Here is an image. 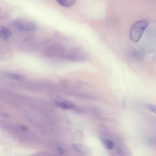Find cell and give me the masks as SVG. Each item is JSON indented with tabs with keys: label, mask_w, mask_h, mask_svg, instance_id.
Returning <instances> with one entry per match:
<instances>
[{
	"label": "cell",
	"mask_w": 156,
	"mask_h": 156,
	"mask_svg": "<svg viewBox=\"0 0 156 156\" xmlns=\"http://www.w3.org/2000/svg\"><path fill=\"white\" fill-rule=\"evenodd\" d=\"M72 146L73 148L78 153L82 154L86 153V148L83 145L79 144L73 143Z\"/></svg>",
	"instance_id": "8"
},
{
	"label": "cell",
	"mask_w": 156,
	"mask_h": 156,
	"mask_svg": "<svg viewBox=\"0 0 156 156\" xmlns=\"http://www.w3.org/2000/svg\"><path fill=\"white\" fill-rule=\"evenodd\" d=\"M105 146L107 148L109 149H113L114 147V144L111 140L104 138H101Z\"/></svg>",
	"instance_id": "10"
},
{
	"label": "cell",
	"mask_w": 156,
	"mask_h": 156,
	"mask_svg": "<svg viewBox=\"0 0 156 156\" xmlns=\"http://www.w3.org/2000/svg\"><path fill=\"white\" fill-rule=\"evenodd\" d=\"M60 5L66 8L72 6L76 2V0H56Z\"/></svg>",
	"instance_id": "7"
},
{
	"label": "cell",
	"mask_w": 156,
	"mask_h": 156,
	"mask_svg": "<svg viewBox=\"0 0 156 156\" xmlns=\"http://www.w3.org/2000/svg\"><path fill=\"white\" fill-rule=\"evenodd\" d=\"M53 103L58 107L64 109H72L75 107L73 103L68 101L62 102L53 101Z\"/></svg>",
	"instance_id": "5"
},
{
	"label": "cell",
	"mask_w": 156,
	"mask_h": 156,
	"mask_svg": "<svg viewBox=\"0 0 156 156\" xmlns=\"http://www.w3.org/2000/svg\"><path fill=\"white\" fill-rule=\"evenodd\" d=\"M11 36V33L9 29L3 26L0 25V36L6 39L10 38Z\"/></svg>",
	"instance_id": "6"
},
{
	"label": "cell",
	"mask_w": 156,
	"mask_h": 156,
	"mask_svg": "<svg viewBox=\"0 0 156 156\" xmlns=\"http://www.w3.org/2000/svg\"><path fill=\"white\" fill-rule=\"evenodd\" d=\"M149 108L151 111L152 112L155 113L156 108L155 106L152 105H149Z\"/></svg>",
	"instance_id": "11"
},
{
	"label": "cell",
	"mask_w": 156,
	"mask_h": 156,
	"mask_svg": "<svg viewBox=\"0 0 156 156\" xmlns=\"http://www.w3.org/2000/svg\"><path fill=\"white\" fill-rule=\"evenodd\" d=\"M149 25L148 22L142 20L136 22L131 28L130 32V40L133 43L138 42Z\"/></svg>",
	"instance_id": "1"
},
{
	"label": "cell",
	"mask_w": 156,
	"mask_h": 156,
	"mask_svg": "<svg viewBox=\"0 0 156 156\" xmlns=\"http://www.w3.org/2000/svg\"><path fill=\"white\" fill-rule=\"evenodd\" d=\"M36 28L35 24L33 22H27L21 24L18 26V29L22 31H32Z\"/></svg>",
	"instance_id": "4"
},
{
	"label": "cell",
	"mask_w": 156,
	"mask_h": 156,
	"mask_svg": "<svg viewBox=\"0 0 156 156\" xmlns=\"http://www.w3.org/2000/svg\"><path fill=\"white\" fill-rule=\"evenodd\" d=\"M21 127L22 128V129L24 130H27L26 128L24 126H22Z\"/></svg>",
	"instance_id": "13"
},
{
	"label": "cell",
	"mask_w": 156,
	"mask_h": 156,
	"mask_svg": "<svg viewBox=\"0 0 156 156\" xmlns=\"http://www.w3.org/2000/svg\"><path fill=\"white\" fill-rule=\"evenodd\" d=\"M85 58L84 53L80 49L73 48L67 50L64 59L69 61L78 62Z\"/></svg>",
	"instance_id": "3"
},
{
	"label": "cell",
	"mask_w": 156,
	"mask_h": 156,
	"mask_svg": "<svg viewBox=\"0 0 156 156\" xmlns=\"http://www.w3.org/2000/svg\"><path fill=\"white\" fill-rule=\"evenodd\" d=\"M6 77L11 79L20 80L23 78V77L21 75L9 73H6L4 74Z\"/></svg>",
	"instance_id": "9"
},
{
	"label": "cell",
	"mask_w": 156,
	"mask_h": 156,
	"mask_svg": "<svg viewBox=\"0 0 156 156\" xmlns=\"http://www.w3.org/2000/svg\"><path fill=\"white\" fill-rule=\"evenodd\" d=\"M58 150L60 154H64V150L61 147H58Z\"/></svg>",
	"instance_id": "12"
},
{
	"label": "cell",
	"mask_w": 156,
	"mask_h": 156,
	"mask_svg": "<svg viewBox=\"0 0 156 156\" xmlns=\"http://www.w3.org/2000/svg\"><path fill=\"white\" fill-rule=\"evenodd\" d=\"M67 49L60 45H55L46 48L45 50V55L49 57L64 58Z\"/></svg>",
	"instance_id": "2"
}]
</instances>
